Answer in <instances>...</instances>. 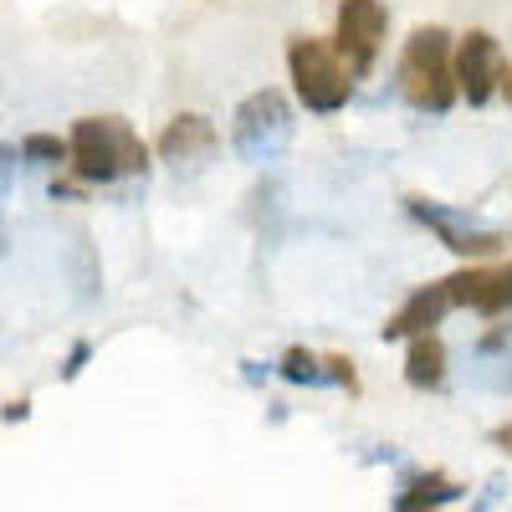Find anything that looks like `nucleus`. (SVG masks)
Masks as SVG:
<instances>
[{
    "label": "nucleus",
    "instance_id": "nucleus-20",
    "mask_svg": "<svg viewBox=\"0 0 512 512\" xmlns=\"http://www.w3.org/2000/svg\"><path fill=\"white\" fill-rule=\"evenodd\" d=\"M507 344V328H492L487 338H482V349H502Z\"/></svg>",
    "mask_w": 512,
    "mask_h": 512
},
{
    "label": "nucleus",
    "instance_id": "nucleus-22",
    "mask_svg": "<svg viewBox=\"0 0 512 512\" xmlns=\"http://www.w3.org/2000/svg\"><path fill=\"white\" fill-rule=\"evenodd\" d=\"M395 512H436V507H400V502H395Z\"/></svg>",
    "mask_w": 512,
    "mask_h": 512
},
{
    "label": "nucleus",
    "instance_id": "nucleus-3",
    "mask_svg": "<svg viewBox=\"0 0 512 512\" xmlns=\"http://www.w3.org/2000/svg\"><path fill=\"white\" fill-rule=\"evenodd\" d=\"M287 77H292V93L308 113H344L354 98V72L344 67L333 41L323 36H292L287 41Z\"/></svg>",
    "mask_w": 512,
    "mask_h": 512
},
{
    "label": "nucleus",
    "instance_id": "nucleus-11",
    "mask_svg": "<svg viewBox=\"0 0 512 512\" xmlns=\"http://www.w3.org/2000/svg\"><path fill=\"white\" fill-rule=\"evenodd\" d=\"M405 384L410 390H441L446 384V344L441 333H420L405 349Z\"/></svg>",
    "mask_w": 512,
    "mask_h": 512
},
{
    "label": "nucleus",
    "instance_id": "nucleus-13",
    "mask_svg": "<svg viewBox=\"0 0 512 512\" xmlns=\"http://www.w3.org/2000/svg\"><path fill=\"white\" fill-rule=\"evenodd\" d=\"M277 374H282L287 384H323V379H328V374H323V359L308 354L303 344H292V349L277 359Z\"/></svg>",
    "mask_w": 512,
    "mask_h": 512
},
{
    "label": "nucleus",
    "instance_id": "nucleus-5",
    "mask_svg": "<svg viewBox=\"0 0 512 512\" xmlns=\"http://www.w3.org/2000/svg\"><path fill=\"white\" fill-rule=\"evenodd\" d=\"M384 31H390V16H384V0H338L333 16V47L344 57V67L354 77L374 72L379 52H384Z\"/></svg>",
    "mask_w": 512,
    "mask_h": 512
},
{
    "label": "nucleus",
    "instance_id": "nucleus-17",
    "mask_svg": "<svg viewBox=\"0 0 512 512\" xmlns=\"http://www.w3.org/2000/svg\"><path fill=\"white\" fill-rule=\"evenodd\" d=\"M16 164H21V149H16V144H0V190L11 185V175H16Z\"/></svg>",
    "mask_w": 512,
    "mask_h": 512
},
{
    "label": "nucleus",
    "instance_id": "nucleus-7",
    "mask_svg": "<svg viewBox=\"0 0 512 512\" xmlns=\"http://www.w3.org/2000/svg\"><path fill=\"white\" fill-rule=\"evenodd\" d=\"M502 52H497V36H487V31H466L461 41H456V57H451V72H456V88H461V98L472 103V108H482V103H492L497 98V77H502Z\"/></svg>",
    "mask_w": 512,
    "mask_h": 512
},
{
    "label": "nucleus",
    "instance_id": "nucleus-19",
    "mask_svg": "<svg viewBox=\"0 0 512 512\" xmlns=\"http://www.w3.org/2000/svg\"><path fill=\"white\" fill-rule=\"evenodd\" d=\"M497 93L512 103V62H507V67H502V77H497Z\"/></svg>",
    "mask_w": 512,
    "mask_h": 512
},
{
    "label": "nucleus",
    "instance_id": "nucleus-23",
    "mask_svg": "<svg viewBox=\"0 0 512 512\" xmlns=\"http://www.w3.org/2000/svg\"><path fill=\"white\" fill-rule=\"evenodd\" d=\"M507 267H512V262H507Z\"/></svg>",
    "mask_w": 512,
    "mask_h": 512
},
{
    "label": "nucleus",
    "instance_id": "nucleus-9",
    "mask_svg": "<svg viewBox=\"0 0 512 512\" xmlns=\"http://www.w3.org/2000/svg\"><path fill=\"white\" fill-rule=\"evenodd\" d=\"M446 313H451V292H446V282H425V287H415V292L405 297V308H400V313L384 318L379 333H384V344H395V338H420V333H436Z\"/></svg>",
    "mask_w": 512,
    "mask_h": 512
},
{
    "label": "nucleus",
    "instance_id": "nucleus-12",
    "mask_svg": "<svg viewBox=\"0 0 512 512\" xmlns=\"http://www.w3.org/2000/svg\"><path fill=\"white\" fill-rule=\"evenodd\" d=\"M461 492H466V487H461V482H451L446 472H415V477L400 487V497H395V502H400V507H436V512H441V507H446V502H456Z\"/></svg>",
    "mask_w": 512,
    "mask_h": 512
},
{
    "label": "nucleus",
    "instance_id": "nucleus-16",
    "mask_svg": "<svg viewBox=\"0 0 512 512\" xmlns=\"http://www.w3.org/2000/svg\"><path fill=\"white\" fill-rule=\"evenodd\" d=\"M88 359H93V344H88V338H77V344L67 349V359H62L57 374H62V379H77L82 369H88Z\"/></svg>",
    "mask_w": 512,
    "mask_h": 512
},
{
    "label": "nucleus",
    "instance_id": "nucleus-15",
    "mask_svg": "<svg viewBox=\"0 0 512 512\" xmlns=\"http://www.w3.org/2000/svg\"><path fill=\"white\" fill-rule=\"evenodd\" d=\"M323 374L338 384V390L359 395V374H354V359H349V354H323Z\"/></svg>",
    "mask_w": 512,
    "mask_h": 512
},
{
    "label": "nucleus",
    "instance_id": "nucleus-2",
    "mask_svg": "<svg viewBox=\"0 0 512 512\" xmlns=\"http://www.w3.org/2000/svg\"><path fill=\"white\" fill-rule=\"evenodd\" d=\"M451 57H456V41L451 31L441 26H415L405 52H400V93L410 108L420 113H446L461 88H456V72H451Z\"/></svg>",
    "mask_w": 512,
    "mask_h": 512
},
{
    "label": "nucleus",
    "instance_id": "nucleus-14",
    "mask_svg": "<svg viewBox=\"0 0 512 512\" xmlns=\"http://www.w3.org/2000/svg\"><path fill=\"white\" fill-rule=\"evenodd\" d=\"M21 159H26V164L62 169V164L72 159V149H67V139H62V134H26V139H21Z\"/></svg>",
    "mask_w": 512,
    "mask_h": 512
},
{
    "label": "nucleus",
    "instance_id": "nucleus-10",
    "mask_svg": "<svg viewBox=\"0 0 512 512\" xmlns=\"http://www.w3.org/2000/svg\"><path fill=\"white\" fill-rule=\"evenodd\" d=\"M169 164H195V159H210L221 149V134H216V123H210L205 113H175L164 123V134L154 144Z\"/></svg>",
    "mask_w": 512,
    "mask_h": 512
},
{
    "label": "nucleus",
    "instance_id": "nucleus-1",
    "mask_svg": "<svg viewBox=\"0 0 512 512\" xmlns=\"http://www.w3.org/2000/svg\"><path fill=\"white\" fill-rule=\"evenodd\" d=\"M67 169H72V180L82 185H113L123 175H144L149 169V144L134 134V123L128 118H77L72 123V134H67Z\"/></svg>",
    "mask_w": 512,
    "mask_h": 512
},
{
    "label": "nucleus",
    "instance_id": "nucleus-4",
    "mask_svg": "<svg viewBox=\"0 0 512 512\" xmlns=\"http://www.w3.org/2000/svg\"><path fill=\"white\" fill-rule=\"evenodd\" d=\"M292 144V108L277 88H262V93H251L236 118H231V149L251 164H267L277 159L282 149Z\"/></svg>",
    "mask_w": 512,
    "mask_h": 512
},
{
    "label": "nucleus",
    "instance_id": "nucleus-18",
    "mask_svg": "<svg viewBox=\"0 0 512 512\" xmlns=\"http://www.w3.org/2000/svg\"><path fill=\"white\" fill-rule=\"evenodd\" d=\"M31 415V400L21 395V400H11V405H0V420H6V425H16V420H26Z\"/></svg>",
    "mask_w": 512,
    "mask_h": 512
},
{
    "label": "nucleus",
    "instance_id": "nucleus-8",
    "mask_svg": "<svg viewBox=\"0 0 512 512\" xmlns=\"http://www.w3.org/2000/svg\"><path fill=\"white\" fill-rule=\"evenodd\" d=\"M451 308H477L482 318H502L512 308V267H492V262H472L456 277H446Z\"/></svg>",
    "mask_w": 512,
    "mask_h": 512
},
{
    "label": "nucleus",
    "instance_id": "nucleus-21",
    "mask_svg": "<svg viewBox=\"0 0 512 512\" xmlns=\"http://www.w3.org/2000/svg\"><path fill=\"white\" fill-rule=\"evenodd\" d=\"M492 441H497L502 451H512V425H497V431H492Z\"/></svg>",
    "mask_w": 512,
    "mask_h": 512
},
{
    "label": "nucleus",
    "instance_id": "nucleus-6",
    "mask_svg": "<svg viewBox=\"0 0 512 512\" xmlns=\"http://www.w3.org/2000/svg\"><path fill=\"white\" fill-rule=\"evenodd\" d=\"M405 210H410V216H415L425 231H431L446 251L466 256V262H492V256H502V251H507V236H502V231H482V226L461 221L456 210H446V205H436V200L410 195V200H405Z\"/></svg>",
    "mask_w": 512,
    "mask_h": 512
}]
</instances>
